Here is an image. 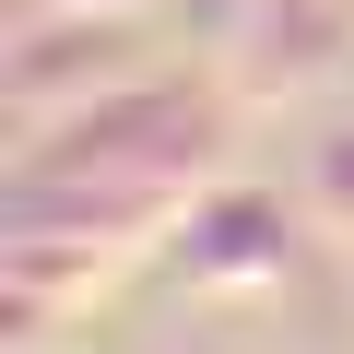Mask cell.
I'll return each instance as SVG.
<instances>
[{"instance_id": "obj_1", "label": "cell", "mask_w": 354, "mask_h": 354, "mask_svg": "<svg viewBox=\"0 0 354 354\" xmlns=\"http://www.w3.org/2000/svg\"><path fill=\"white\" fill-rule=\"evenodd\" d=\"M295 260V213L283 201H248V189H213L189 213V272L201 283H283Z\"/></svg>"}, {"instance_id": "obj_2", "label": "cell", "mask_w": 354, "mask_h": 354, "mask_svg": "<svg viewBox=\"0 0 354 354\" xmlns=\"http://www.w3.org/2000/svg\"><path fill=\"white\" fill-rule=\"evenodd\" d=\"M307 225L319 236H354V118H330L307 142Z\"/></svg>"}, {"instance_id": "obj_3", "label": "cell", "mask_w": 354, "mask_h": 354, "mask_svg": "<svg viewBox=\"0 0 354 354\" xmlns=\"http://www.w3.org/2000/svg\"><path fill=\"white\" fill-rule=\"evenodd\" d=\"M48 12H153V0H48Z\"/></svg>"}]
</instances>
